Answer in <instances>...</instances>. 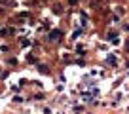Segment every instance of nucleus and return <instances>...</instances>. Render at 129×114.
I'll list each match as a JSON object with an SVG mask.
<instances>
[{"label":"nucleus","instance_id":"obj_1","mask_svg":"<svg viewBox=\"0 0 129 114\" xmlns=\"http://www.w3.org/2000/svg\"><path fill=\"white\" fill-rule=\"evenodd\" d=\"M61 38H63V33H61V31H51V33H49V40L51 42H59Z\"/></svg>","mask_w":129,"mask_h":114},{"label":"nucleus","instance_id":"obj_4","mask_svg":"<svg viewBox=\"0 0 129 114\" xmlns=\"http://www.w3.org/2000/svg\"><path fill=\"white\" fill-rule=\"evenodd\" d=\"M76 2H78V0H69V4H70V6H74Z\"/></svg>","mask_w":129,"mask_h":114},{"label":"nucleus","instance_id":"obj_3","mask_svg":"<svg viewBox=\"0 0 129 114\" xmlns=\"http://www.w3.org/2000/svg\"><path fill=\"white\" fill-rule=\"evenodd\" d=\"M53 12H55V13H63V6H59V4L53 6Z\"/></svg>","mask_w":129,"mask_h":114},{"label":"nucleus","instance_id":"obj_2","mask_svg":"<svg viewBox=\"0 0 129 114\" xmlns=\"http://www.w3.org/2000/svg\"><path fill=\"white\" fill-rule=\"evenodd\" d=\"M38 72H42V74H49V69L46 65H38Z\"/></svg>","mask_w":129,"mask_h":114},{"label":"nucleus","instance_id":"obj_5","mask_svg":"<svg viewBox=\"0 0 129 114\" xmlns=\"http://www.w3.org/2000/svg\"><path fill=\"white\" fill-rule=\"evenodd\" d=\"M0 4H8V0H0Z\"/></svg>","mask_w":129,"mask_h":114}]
</instances>
